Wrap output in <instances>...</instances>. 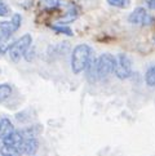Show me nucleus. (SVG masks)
Wrapping results in <instances>:
<instances>
[{
  "label": "nucleus",
  "instance_id": "f257e3e1",
  "mask_svg": "<svg viewBox=\"0 0 155 156\" xmlns=\"http://www.w3.org/2000/svg\"><path fill=\"white\" fill-rule=\"evenodd\" d=\"M95 57L93 48L88 44H78L71 53V71L75 75L85 71L89 61Z\"/></svg>",
  "mask_w": 155,
  "mask_h": 156
},
{
  "label": "nucleus",
  "instance_id": "f03ea898",
  "mask_svg": "<svg viewBox=\"0 0 155 156\" xmlns=\"http://www.w3.org/2000/svg\"><path fill=\"white\" fill-rule=\"evenodd\" d=\"M31 44H32V36L30 34L22 35L20 39L13 41L12 45H10L9 51H8L9 58L12 59L14 63H17L18 61L26 54V52L30 49Z\"/></svg>",
  "mask_w": 155,
  "mask_h": 156
},
{
  "label": "nucleus",
  "instance_id": "7ed1b4c3",
  "mask_svg": "<svg viewBox=\"0 0 155 156\" xmlns=\"http://www.w3.org/2000/svg\"><path fill=\"white\" fill-rule=\"evenodd\" d=\"M116 65V57H114L110 53H103L96 61V70H97V79L105 80L107 79L114 72Z\"/></svg>",
  "mask_w": 155,
  "mask_h": 156
},
{
  "label": "nucleus",
  "instance_id": "20e7f679",
  "mask_svg": "<svg viewBox=\"0 0 155 156\" xmlns=\"http://www.w3.org/2000/svg\"><path fill=\"white\" fill-rule=\"evenodd\" d=\"M128 22L136 26H151L155 23V17L143 7H137L128 16Z\"/></svg>",
  "mask_w": 155,
  "mask_h": 156
},
{
  "label": "nucleus",
  "instance_id": "39448f33",
  "mask_svg": "<svg viewBox=\"0 0 155 156\" xmlns=\"http://www.w3.org/2000/svg\"><path fill=\"white\" fill-rule=\"evenodd\" d=\"M114 74L120 80L131 77V75H132V61L127 54H124V53L118 54Z\"/></svg>",
  "mask_w": 155,
  "mask_h": 156
},
{
  "label": "nucleus",
  "instance_id": "423d86ee",
  "mask_svg": "<svg viewBox=\"0 0 155 156\" xmlns=\"http://www.w3.org/2000/svg\"><path fill=\"white\" fill-rule=\"evenodd\" d=\"M78 17H79V8L74 3H67V5H66V13L61 18L57 20L56 25L66 26L69 23H73Z\"/></svg>",
  "mask_w": 155,
  "mask_h": 156
},
{
  "label": "nucleus",
  "instance_id": "0eeeda50",
  "mask_svg": "<svg viewBox=\"0 0 155 156\" xmlns=\"http://www.w3.org/2000/svg\"><path fill=\"white\" fill-rule=\"evenodd\" d=\"M38 148H39V142L36 138L23 139V142L21 144V152L27 156H34L38 152Z\"/></svg>",
  "mask_w": 155,
  "mask_h": 156
},
{
  "label": "nucleus",
  "instance_id": "6e6552de",
  "mask_svg": "<svg viewBox=\"0 0 155 156\" xmlns=\"http://www.w3.org/2000/svg\"><path fill=\"white\" fill-rule=\"evenodd\" d=\"M23 137H22L21 132L14 130L12 134H9L8 137H5L3 139V144H7V146H13V147H18L21 150V144L23 142Z\"/></svg>",
  "mask_w": 155,
  "mask_h": 156
},
{
  "label": "nucleus",
  "instance_id": "1a4fd4ad",
  "mask_svg": "<svg viewBox=\"0 0 155 156\" xmlns=\"http://www.w3.org/2000/svg\"><path fill=\"white\" fill-rule=\"evenodd\" d=\"M13 132H14V125L12 124V121L7 118L0 119V139H2V141L5 137L12 134Z\"/></svg>",
  "mask_w": 155,
  "mask_h": 156
},
{
  "label": "nucleus",
  "instance_id": "9d476101",
  "mask_svg": "<svg viewBox=\"0 0 155 156\" xmlns=\"http://www.w3.org/2000/svg\"><path fill=\"white\" fill-rule=\"evenodd\" d=\"M96 61H97V58L93 57L89 61V63H88L87 69H85V77H87L88 81L92 83V84L98 80L97 79V70H96Z\"/></svg>",
  "mask_w": 155,
  "mask_h": 156
},
{
  "label": "nucleus",
  "instance_id": "9b49d317",
  "mask_svg": "<svg viewBox=\"0 0 155 156\" xmlns=\"http://www.w3.org/2000/svg\"><path fill=\"white\" fill-rule=\"evenodd\" d=\"M16 32L13 25L10 21H2L0 22V36H13Z\"/></svg>",
  "mask_w": 155,
  "mask_h": 156
},
{
  "label": "nucleus",
  "instance_id": "f8f14e48",
  "mask_svg": "<svg viewBox=\"0 0 155 156\" xmlns=\"http://www.w3.org/2000/svg\"><path fill=\"white\" fill-rule=\"evenodd\" d=\"M0 155L2 156H21L22 152H21V150L18 147L3 144V146L0 147Z\"/></svg>",
  "mask_w": 155,
  "mask_h": 156
},
{
  "label": "nucleus",
  "instance_id": "ddd939ff",
  "mask_svg": "<svg viewBox=\"0 0 155 156\" xmlns=\"http://www.w3.org/2000/svg\"><path fill=\"white\" fill-rule=\"evenodd\" d=\"M145 81L147 87L155 88V65H151L147 67L145 72Z\"/></svg>",
  "mask_w": 155,
  "mask_h": 156
},
{
  "label": "nucleus",
  "instance_id": "4468645a",
  "mask_svg": "<svg viewBox=\"0 0 155 156\" xmlns=\"http://www.w3.org/2000/svg\"><path fill=\"white\" fill-rule=\"evenodd\" d=\"M12 43V36H0V54L8 53Z\"/></svg>",
  "mask_w": 155,
  "mask_h": 156
},
{
  "label": "nucleus",
  "instance_id": "2eb2a0df",
  "mask_svg": "<svg viewBox=\"0 0 155 156\" xmlns=\"http://www.w3.org/2000/svg\"><path fill=\"white\" fill-rule=\"evenodd\" d=\"M10 94H12V87L9 84H0V103H3L4 101H7V99L10 97Z\"/></svg>",
  "mask_w": 155,
  "mask_h": 156
},
{
  "label": "nucleus",
  "instance_id": "dca6fc26",
  "mask_svg": "<svg viewBox=\"0 0 155 156\" xmlns=\"http://www.w3.org/2000/svg\"><path fill=\"white\" fill-rule=\"evenodd\" d=\"M53 31H56L57 34H62V35H67V36H74L73 30L69 26H59V25H51L49 26Z\"/></svg>",
  "mask_w": 155,
  "mask_h": 156
},
{
  "label": "nucleus",
  "instance_id": "f3484780",
  "mask_svg": "<svg viewBox=\"0 0 155 156\" xmlns=\"http://www.w3.org/2000/svg\"><path fill=\"white\" fill-rule=\"evenodd\" d=\"M40 5L45 7L49 10H53V9H56V8L59 7L61 2L59 0H40Z\"/></svg>",
  "mask_w": 155,
  "mask_h": 156
},
{
  "label": "nucleus",
  "instance_id": "a211bd4d",
  "mask_svg": "<svg viewBox=\"0 0 155 156\" xmlns=\"http://www.w3.org/2000/svg\"><path fill=\"white\" fill-rule=\"evenodd\" d=\"M107 3L111 5V7H116L120 9H125L129 5L131 0H107Z\"/></svg>",
  "mask_w": 155,
  "mask_h": 156
},
{
  "label": "nucleus",
  "instance_id": "6ab92c4d",
  "mask_svg": "<svg viewBox=\"0 0 155 156\" xmlns=\"http://www.w3.org/2000/svg\"><path fill=\"white\" fill-rule=\"evenodd\" d=\"M10 23L13 25L16 32H17V31L20 30L21 25H22V16L18 14V13H14V14L12 16V18H10Z\"/></svg>",
  "mask_w": 155,
  "mask_h": 156
},
{
  "label": "nucleus",
  "instance_id": "aec40b11",
  "mask_svg": "<svg viewBox=\"0 0 155 156\" xmlns=\"http://www.w3.org/2000/svg\"><path fill=\"white\" fill-rule=\"evenodd\" d=\"M10 14V8L4 0H0V17H8Z\"/></svg>",
  "mask_w": 155,
  "mask_h": 156
},
{
  "label": "nucleus",
  "instance_id": "412c9836",
  "mask_svg": "<svg viewBox=\"0 0 155 156\" xmlns=\"http://www.w3.org/2000/svg\"><path fill=\"white\" fill-rule=\"evenodd\" d=\"M145 2H146V5L149 9L155 10V0H145Z\"/></svg>",
  "mask_w": 155,
  "mask_h": 156
},
{
  "label": "nucleus",
  "instance_id": "4be33fe9",
  "mask_svg": "<svg viewBox=\"0 0 155 156\" xmlns=\"http://www.w3.org/2000/svg\"><path fill=\"white\" fill-rule=\"evenodd\" d=\"M154 43H155V36H154Z\"/></svg>",
  "mask_w": 155,
  "mask_h": 156
}]
</instances>
